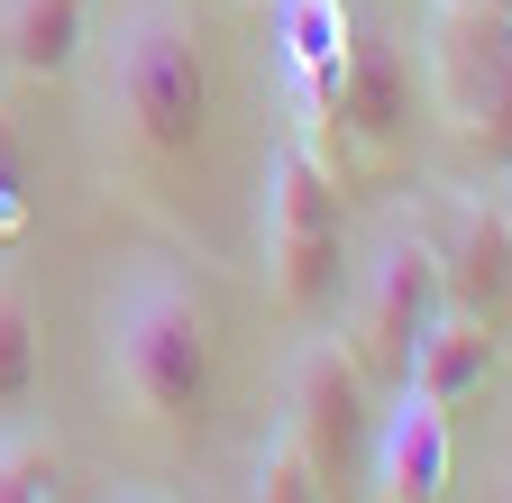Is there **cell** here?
Listing matches in <instances>:
<instances>
[{"instance_id":"19","label":"cell","mask_w":512,"mask_h":503,"mask_svg":"<svg viewBox=\"0 0 512 503\" xmlns=\"http://www.w3.org/2000/svg\"><path fill=\"white\" fill-rule=\"evenodd\" d=\"M503 220H512V174H503Z\"/></svg>"},{"instance_id":"17","label":"cell","mask_w":512,"mask_h":503,"mask_svg":"<svg viewBox=\"0 0 512 503\" xmlns=\"http://www.w3.org/2000/svg\"><path fill=\"white\" fill-rule=\"evenodd\" d=\"M110 503H165V494H110Z\"/></svg>"},{"instance_id":"1","label":"cell","mask_w":512,"mask_h":503,"mask_svg":"<svg viewBox=\"0 0 512 503\" xmlns=\"http://www.w3.org/2000/svg\"><path fill=\"white\" fill-rule=\"evenodd\" d=\"M101 110L147 156H183L211 129V55L183 0H128L119 10L101 46Z\"/></svg>"},{"instance_id":"9","label":"cell","mask_w":512,"mask_h":503,"mask_svg":"<svg viewBox=\"0 0 512 503\" xmlns=\"http://www.w3.org/2000/svg\"><path fill=\"white\" fill-rule=\"evenodd\" d=\"M375 485H384V503H439V485H448V403L403 394L394 412H384V430H375Z\"/></svg>"},{"instance_id":"21","label":"cell","mask_w":512,"mask_h":503,"mask_svg":"<svg viewBox=\"0 0 512 503\" xmlns=\"http://www.w3.org/2000/svg\"><path fill=\"white\" fill-rule=\"evenodd\" d=\"M348 10H357V0H348Z\"/></svg>"},{"instance_id":"16","label":"cell","mask_w":512,"mask_h":503,"mask_svg":"<svg viewBox=\"0 0 512 503\" xmlns=\"http://www.w3.org/2000/svg\"><path fill=\"white\" fill-rule=\"evenodd\" d=\"M28 220V174H19V129H10V101H0V238Z\"/></svg>"},{"instance_id":"12","label":"cell","mask_w":512,"mask_h":503,"mask_svg":"<svg viewBox=\"0 0 512 503\" xmlns=\"http://www.w3.org/2000/svg\"><path fill=\"white\" fill-rule=\"evenodd\" d=\"M284 46H293V74H302V101L320 110L339 55H348V0H284Z\"/></svg>"},{"instance_id":"4","label":"cell","mask_w":512,"mask_h":503,"mask_svg":"<svg viewBox=\"0 0 512 503\" xmlns=\"http://www.w3.org/2000/svg\"><path fill=\"white\" fill-rule=\"evenodd\" d=\"M256 247H266V284L293 321H320L339 302L348 247H339V183L311 156V138L275 147L256 174Z\"/></svg>"},{"instance_id":"18","label":"cell","mask_w":512,"mask_h":503,"mask_svg":"<svg viewBox=\"0 0 512 503\" xmlns=\"http://www.w3.org/2000/svg\"><path fill=\"white\" fill-rule=\"evenodd\" d=\"M485 10H494V19H512V0H485Z\"/></svg>"},{"instance_id":"20","label":"cell","mask_w":512,"mask_h":503,"mask_svg":"<svg viewBox=\"0 0 512 503\" xmlns=\"http://www.w3.org/2000/svg\"><path fill=\"white\" fill-rule=\"evenodd\" d=\"M503 503H512V485H503Z\"/></svg>"},{"instance_id":"8","label":"cell","mask_w":512,"mask_h":503,"mask_svg":"<svg viewBox=\"0 0 512 503\" xmlns=\"http://www.w3.org/2000/svg\"><path fill=\"white\" fill-rule=\"evenodd\" d=\"M320 110H339L357 147L394 156V147L412 138V55H403L394 37H348L330 92H320Z\"/></svg>"},{"instance_id":"7","label":"cell","mask_w":512,"mask_h":503,"mask_svg":"<svg viewBox=\"0 0 512 503\" xmlns=\"http://www.w3.org/2000/svg\"><path fill=\"white\" fill-rule=\"evenodd\" d=\"M430 257H439L448 311H476V321L512 311V220H503V202H448Z\"/></svg>"},{"instance_id":"14","label":"cell","mask_w":512,"mask_h":503,"mask_svg":"<svg viewBox=\"0 0 512 503\" xmlns=\"http://www.w3.org/2000/svg\"><path fill=\"white\" fill-rule=\"evenodd\" d=\"M247 503H330V485H320V476H311V458L293 449V430H275L266 449H256Z\"/></svg>"},{"instance_id":"11","label":"cell","mask_w":512,"mask_h":503,"mask_svg":"<svg viewBox=\"0 0 512 503\" xmlns=\"http://www.w3.org/2000/svg\"><path fill=\"white\" fill-rule=\"evenodd\" d=\"M0 46L19 74H64L83 55V0H0Z\"/></svg>"},{"instance_id":"2","label":"cell","mask_w":512,"mask_h":503,"mask_svg":"<svg viewBox=\"0 0 512 503\" xmlns=\"http://www.w3.org/2000/svg\"><path fill=\"white\" fill-rule=\"evenodd\" d=\"M110 385L156 430H183L211 403V321L165 266H128L110 293Z\"/></svg>"},{"instance_id":"6","label":"cell","mask_w":512,"mask_h":503,"mask_svg":"<svg viewBox=\"0 0 512 503\" xmlns=\"http://www.w3.org/2000/svg\"><path fill=\"white\" fill-rule=\"evenodd\" d=\"M366 394H375V375L348 357V339L339 330H320V339H302V357H293V449L311 458V476L320 485H348V467L375 449V412H366Z\"/></svg>"},{"instance_id":"15","label":"cell","mask_w":512,"mask_h":503,"mask_svg":"<svg viewBox=\"0 0 512 503\" xmlns=\"http://www.w3.org/2000/svg\"><path fill=\"white\" fill-rule=\"evenodd\" d=\"M55 494V449L37 430H0V503H46Z\"/></svg>"},{"instance_id":"10","label":"cell","mask_w":512,"mask_h":503,"mask_svg":"<svg viewBox=\"0 0 512 503\" xmlns=\"http://www.w3.org/2000/svg\"><path fill=\"white\" fill-rule=\"evenodd\" d=\"M485 366H494V321H476V311H439V321L421 330L412 348V375H403V394H430V403H467L485 385Z\"/></svg>"},{"instance_id":"3","label":"cell","mask_w":512,"mask_h":503,"mask_svg":"<svg viewBox=\"0 0 512 503\" xmlns=\"http://www.w3.org/2000/svg\"><path fill=\"white\" fill-rule=\"evenodd\" d=\"M421 92L485 174H512V19H494L485 0H430Z\"/></svg>"},{"instance_id":"5","label":"cell","mask_w":512,"mask_h":503,"mask_svg":"<svg viewBox=\"0 0 512 503\" xmlns=\"http://www.w3.org/2000/svg\"><path fill=\"white\" fill-rule=\"evenodd\" d=\"M448 311V293H439V257H430V238L421 229H394L375 247V266H366V284H357V311H348V357L375 375V385H403L412 375V348H421V330Z\"/></svg>"},{"instance_id":"13","label":"cell","mask_w":512,"mask_h":503,"mask_svg":"<svg viewBox=\"0 0 512 503\" xmlns=\"http://www.w3.org/2000/svg\"><path fill=\"white\" fill-rule=\"evenodd\" d=\"M28 394H37V311L19 266H0V412H28Z\"/></svg>"}]
</instances>
